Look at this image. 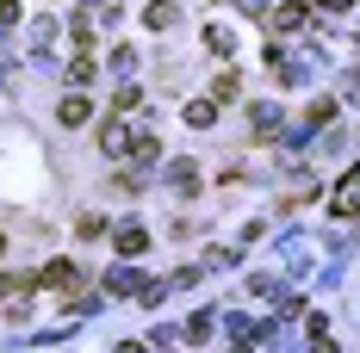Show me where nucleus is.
I'll use <instances>...</instances> for the list:
<instances>
[{
    "label": "nucleus",
    "mask_w": 360,
    "mask_h": 353,
    "mask_svg": "<svg viewBox=\"0 0 360 353\" xmlns=\"http://www.w3.org/2000/svg\"><path fill=\"white\" fill-rule=\"evenodd\" d=\"M131 137H137V131H124L118 118H112V124H100V149H106V155H131Z\"/></svg>",
    "instance_id": "f257e3e1"
},
{
    "label": "nucleus",
    "mask_w": 360,
    "mask_h": 353,
    "mask_svg": "<svg viewBox=\"0 0 360 353\" xmlns=\"http://www.w3.org/2000/svg\"><path fill=\"white\" fill-rule=\"evenodd\" d=\"M75 279H81V273H75V260H50V267H44V285H50V291H69Z\"/></svg>",
    "instance_id": "f03ea898"
},
{
    "label": "nucleus",
    "mask_w": 360,
    "mask_h": 353,
    "mask_svg": "<svg viewBox=\"0 0 360 353\" xmlns=\"http://www.w3.org/2000/svg\"><path fill=\"white\" fill-rule=\"evenodd\" d=\"M143 248H149L143 223H124V229H118V254H143Z\"/></svg>",
    "instance_id": "7ed1b4c3"
},
{
    "label": "nucleus",
    "mask_w": 360,
    "mask_h": 353,
    "mask_svg": "<svg viewBox=\"0 0 360 353\" xmlns=\"http://www.w3.org/2000/svg\"><path fill=\"white\" fill-rule=\"evenodd\" d=\"M304 19H311V13H304V6H280V13H274V32H298V25H304Z\"/></svg>",
    "instance_id": "20e7f679"
},
{
    "label": "nucleus",
    "mask_w": 360,
    "mask_h": 353,
    "mask_svg": "<svg viewBox=\"0 0 360 353\" xmlns=\"http://www.w3.org/2000/svg\"><path fill=\"white\" fill-rule=\"evenodd\" d=\"M217 118V100H186V124H212Z\"/></svg>",
    "instance_id": "39448f33"
},
{
    "label": "nucleus",
    "mask_w": 360,
    "mask_h": 353,
    "mask_svg": "<svg viewBox=\"0 0 360 353\" xmlns=\"http://www.w3.org/2000/svg\"><path fill=\"white\" fill-rule=\"evenodd\" d=\"M87 93H75V100H63V124H87Z\"/></svg>",
    "instance_id": "423d86ee"
},
{
    "label": "nucleus",
    "mask_w": 360,
    "mask_h": 353,
    "mask_svg": "<svg viewBox=\"0 0 360 353\" xmlns=\"http://www.w3.org/2000/svg\"><path fill=\"white\" fill-rule=\"evenodd\" d=\"M149 25L168 32V25H174V0H155V6H149Z\"/></svg>",
    "instance_id": "0eeeda50"
},
{
    "label": "nucleus",
    "mask_w": 360,
    "mask_h": 353,
    "mask_svg": "<svg viewBox=\"0 0 360 353\" xmlns=\"http://www.w3.org/2000/svg\"><path fill=\"white\" fill-rule=\"evenodd\" d=\"M112 106H118V112H137V106H143V87H118Z\"/></svg>",
    "instance_id": "6e6552de"
},
{
    "label": "nucleus",
    "mask_w": 360,
    "mask_h": 353,
    "mask_svg": "<svg viewBox=\"0 0 360 353\" xmlns=\"http://www.w3.org/2000/svg\"><path fill=\"white\" fill-rule=\"evenodd\" d=\"M193 180H199V168H193V161H174V186H180V192H199Z\"/></svg>",
    "instance_id": "1a4fd4ad"
},
{
    "label": "nucleus",
    "mask_w": 360,
    "mask_h": 353,
    "mask_svg": "<svg viewBox=\"0 0 360 353\" xmlns=\"http://www.w3.org/2000/svg\"><path fill=\"white\" fill-rule=\"evenodd\" d=\"M236 87H243V81H236V74L224 69V74H217V87H212V93H217V100H236Z\"/></svg>",
    "instance_id": "9d476101"
},
{
    "label": "nucleus",
    "mask_w": 360,
    "mask_h": 353,
    "mask_svg": "<svg viewBox=\"0 0 360 353\" xmlns=\"http://www.w3.org/2000/svg\"><path fill=\"white\" fill-rule=\"evenodd\" d=\"M255 131H280V112H274V106H255Z\"/></svg>",
    "instance_id": "9b49d317"
},
{
    "label": "nucleus",
    "mask_w": 360,
    "mask_h": 353,
    "mask_svg": "<svg viewBox=\"0 0 360 353\" xmlns=\"http://www.w3.org/2000/svg\"><path fill=\"white\" fill-rule=\"evenodd\" d=\"M13 19H19V6H13V0H0V25H13Z\"/></svg>",
    "instance_id": "f8f14e48"
},
{
    "label": "nucleus",
    "mask_w": 360,
    "mask_h": 353,
    "mask_svg": "<svg viewBox=\"0 0 360 353\" xmlns=\"http://www.w3.org/2000/svg\"><path fill=\"white\" fill-rule=\"evenodd\" d=\"M0 254H6V236H0Z\"/></svg>",
    "instance_id": "ddd939ff"
}]
</instances>
